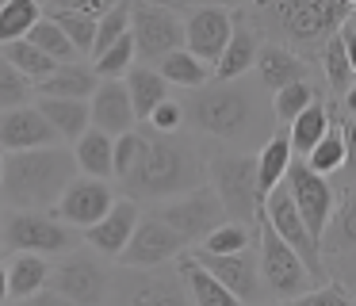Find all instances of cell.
Here are the masks:
<instances>
[{
  "label": "cell",
  "instance_id": "6da1fadb",
  "mask_svg": "<svg viewBox=\"0 0 356 306\" xmlns=\"http://www.w3.org/2000/svg\"><path fill=\"white\" fill-rule=\"evenodd\" d=\"M207 165L195 153V145L180 134H157L154 127L142 130V157L134 172L127 176V188L142 199H177L203 188Z\"/></svg>",
  "mask_w": 356,
  "mask_h": 306
},
{
  "label": "cell",
  "instance_id": "7a4b0ae2",
  "mask_svg": "<svg viewBox=\"0 0 356 306\" xmlns=\"http://www.w3.org/2000/svg\"><path fill=\"white\" fill-rule=\"evenodd\" d=\"M77 180V157L73 150L47 145V150H24L4 157V180H0V203L12 211H54L62 191Z\"/></svg>",
  "mask_w": 356,
  "mask_h": 306
},
{
  "label": "cell",
  "instance_id": "3957f363",
  "mask_svg": "<svg viewBox=\"0 0 356 306\" xmlns=\"http://www.w3.org/2000/svg\"><path fill=\"white\" fill-rule=\"evenodd\" d=\"M257 23L276 35V42L291 46L295 54L322 50L330 38L341 35L353 8L345 0H257L253 4Z\"/></svg>",
  "mask_w": 356,
  "mask_h": 306
},
{
  "label": "cell",
  "instance_id": "277c9868",
  "mask_svg": "<svg viewBox=\"0 0 356 306\" xmlns=\"http://www.w3.org/2000/svg\"><path fill=\"white\" fill-rule=\"evenodd\" d=\"M184 115L200 134H211L218 142H238L253 127V99L234 81H218L192 92V99L184 104Z\"/></svg>",
  "mask_w": 356,
  "mask_h": 306
},
{
  "label": "cell",
  "instance_id": "5b68a950",
  "mask_svg": "<svg viewBox=\"0 0 356 306\" xmlns=\"http://www.w3.org/2000/svg\"><path fill=\"white\" fill-rule=\"evenodd\" d=\"M207 180L230 222H245V226L261 222L264 195H261V180H257L253 153H218L207 165Z\"/></svg>",
  "mask_w": 356,
  "mask_h": 306
},
{
  "label": "cell",
  "instance_id": "8992f818",
  "mask_svg": "<svg viewBox=\"0 0 356 306\" xmlns=\"http://www.w3.org/2000/svg\"><path fill=\"white\" fill-rule=\"evenodd\" d=\"M257 257H261L264 287L276 298H299V295H307L310 283H314V275L302 264V257L268 226L264 214H261V222H257Z\"/></svg>",
  "mask_w": 356,
  "mask_h": 306
},
{
  "label": "cell",
  "instance_id": "52a82bcc",
  "mask_svg": "<svg viewBox=\"0 0 356 306\" xmlns=\"http://www.w3.org/2000/svg\"><path fill=\"white\" fill-rule=\"evenodd\" d=\"M111 306H192L180 272L165 268H123L111 280Z\"/></svg>",
  "mask_w": 356,
  "mask_h": 306
},
{
  "label": "cell",
  "instance_id": "ba28073f",
  "mask_svg": "<svg viewBox=\"0 0 356 306\" xmlns=\"http://www.w3.org/2000/svg\"><path fill=\"white\" fill-rule=\"evenodd\" d=\"M154 214L184 245H192V249H195V241H203L211 230H218L226 222V211H222V203H218V195H215V188H211V184L188 191V195L169 199V203H161Z\"/></svg>",
  "mask_w": 356,
  "mask_h": 306
},
{
  "label": "cell",
  "instance_id": "9c48e42d",
  "mask_svg": "<svg viewBox=\"0 0 356 306\" xmlns=\"http://www.w3.org/2000/svg\"><path fill=\"white\" fill-rule=\"evenodd\" d=\"M284 188L291 191L295 211L302 214L307 230L314 234V241L322 245L325 230H330V222H333V211H337V191H333L330 176H318L302 157H295L291 168H287V176H284Z\"/></svg>",
  "mask_w": 356,
  "mask_h": 306
},
{
  "label": "cell",
  "instance_id": "30bf717a",
  "mask_svg": "<svg viewBox=\"0 0 356 306\" xmlns=\"http://www.w3.org/2000/svg\"><path fill=\"white\" fill-rule=\"evenodd\" d=\"M4 245L16 252H39V257H58L77 245L73 230L58 214L42 211H16L4 222Z\"/></svg>",
  "mask_w": 356,
  "mask_h": 306
},
{
  "label": "cell",
  "instance_id": "8fae6325",
  "mask_svg": "<svg viewBox=\"0 0 356 306\" xmlns=\"http://www.w3.org/2000/svg\"><path fill=\"white\" fill-rule=\"evenodd\" d=\"M131 35L142 61H161L165 54L184 50V23H180V15L169 12V8L146 4V0L131 4Z\"/></svg>",
  "mask_w": 356,
  "mask_h": 306
},
{
  "label": "cell",
  "instance_id": "7c38bea8",
  "mask_svg": "<svg viewBox=\"0 0 356 306\" xmlns=\"http://www.w3.org/2000/svg\"><path fill=\"white\" fill-rule=\"evenodd\" d=\"M50 287L65 295L73 306H108L111 298V272L96 257L70 252L50 275Z\"/></svg>",
  "mask_w": 356,
  "mask_h": 306
},
{
  "label": "cell",
  "instance_id": "4fadbf2b",
  "mask_svg": "<svg viewBox=\"0 0 356 306\" xmlns=\"http://www.w3.org/2000/svg\"><path fill=\"white\" fill-rule=\"evenodd\" d=\"M264 218H268V226L276 230L280 237H284L287 245H291L295 252L302 257V264L310 268V275L314 280H325V264H322V245L314 241V234L307 230V222H302V214L295 211V199L291 191L280 184L276 191H272L268 199H264Z\"/></svg>",
  "mask_w": 356,
  "mask_h": 306
},
{
  "label": "cell",
  "instance_id": "5bb4252c",
  "mask_svg": "<svg viewBox=\"0 0 356 306\" xmlns=\"http://www.w3.org/2000/svg\"><path fill=\"white\" fill-rule=\"evenodd\" d=\"M234 27H238V12H230L226 4L195 8L184 19V50H192L200 61H207L215 69L226 42H230V35H234Z\"/></svg>",
  "mask_w": 356,
  "mask_h": 306
},
{
  "label": "cell",
  "instance_id": "9a60e30c",
  "mask_svg": "<svg viewBox=\"0 0 356 306\" xmlns=\"http://www.w3.org/2000/svg\"><path fill=\"white\" fill-rule=\"evenodd\" d=\"M188 257L195 260V264H203L211 275H215L218 283H222L226 291H234V295L241 298L245 306H253L257 298H261V257H257L253 249H241V252H226V257H218V252H203V249H192Z\"/></svg>",
  "mask_w": 356,
  "mask_h": 306
},
{
  "label": "cell",
  "instance_id": "2e32d148",
  "mask_svg": "<svg viewBox=\"0 0 356 306\" xmlns=\"http://www.w3.org/2000/svg\"><path fill=\"white\" fill-rule=\"evenodd\" d=\"M180 252H184V241L157 214H146V218H138V230H134L131 245L119 252V264L123 268H165Z\"/></svg>",
  "mask_w": 356,
  "mask_h": 306
},
{
  "label": "cell",
  "instance_id": "e0dca14e",
  "mask_svg": "<svg viewBox=\"0 0 356 306\" xmlns=\"http://www.w3.org/2000/svg\"><path fill=\"white\" fill-rule=\"evenodd\" d=\"M115 207V199H111V188L104 180H92V176H77V180L70 184V188L62 191V199H58L54 214L65 222V226H77V230H88L96 226V222L104 218V214Z\"/></svg>",
  "mask_w": 356,
  "mask_h": 306
},
{
  "label": "cell",
  "instance_id": "ac0fdd59",
  "mask_svg": "<svg viewBox=\"0 0 356 306\" xmlns=\"http://www.w3.org/2000/svg\"><path fill=\"white\" fill-rule=\"evenodd\" d=\"M58 130L47 122V115L39 111V104H24L16 111L0 115V150L8 153H24V150H47L58 145Z\"/></svg>",
  "mask_w": 356,
  "mask_h": 306
},
{
  "label": "cell",
  "instance_id": "d6986e66",
  "mask_svg": "<svg viewBox=\"0 0 356 306\" xmlns=\"http://www.w3.org/2000/svg\"><path fill=\"white\" fill-rule=\"evenodd\" d=\"M138 218L142 214H138V203H134V199H115V207H111L96 226L85 230V241L92 245L100 257H115L119 260V252L131 245L134 230H138Z\"/></svg>",
  "mask_w": 356,
  "mask_h": 306
},
{
  "label": "cell",
  "instance_id": "ffe728a7",
  "mask_svg": "<svg viewBox=\"0 0 356 306\" xmlns=\"http://www.w3.org/2000/svg\"><path fill=\"white\" fill-rule=\"evenodd\" d=\"M88 107H92V127L111 134V138L134 130V122H138L131 92H127V81H100V88L92 92Z\"/></svg>",
  "mask_w": 356,
  "mask_h": 306
},
{
  "label": "cell",
  "instance_id": "44dd1931",
  "mask_svg": "<svg viewBox=\"0 0 356 306\" xmlns=\"http://www.w3.org/2000/svg\"><path fill=\"white\" fill-rule=\"evenodd\" d=\"M253 69H257V76H261V84L272 92L287 88V84H295V81H307V61H302V54H295L291 46H284V42H264Z\"/></svg>",
  "mask_w": 356,
  "mask_h": 306
},
{
  "label": "cell",
  "instance_id": "7402d4cb",
  "mask_svg": "<svg viewBox=\"0 0 356 306\" xmlns=\"http://www.w3.org/2000/svg\"><path fill=\"white\" fill-rule=\"evenodd\" d=\"M261 35H257L253 23H241L238 15V27H234L230 42H226L222 58H218L215 65V81H238V76H245L249 69L257 65V58H261Z\"/></svg>",
  "mask_w": 356,
  "mask_h": 306
},
{
  "label": "cell",
  "instance_id": "603a6c76",
  "mask_svg": "<svg viewBox=\"0 0 356 306\" xmlns=\"http://www.w3.org/2000/svg\"><path fill=\"white\" fill-rule=\"evenodd\" d=\"M100 88V76L92 65H77V61H65L58 65L47 81L35 84L42 99H92V92Z\"/></svg>",
  "mask_w": 356,
  "mask_h": 306
},
{
  "label": "cell",
  "instance_id": "cb8c5ba5",
  "mask_svg": "<svg viewBox=\"0 0 356 306\" xmlns=\"http://www.w3.org/2000/svg\"><path fill=\"white\" fill-rule=\"evenodd\" d=\"M177 272H180V280H184V287H188L192 306H245L234 291H226L222 283L207 272V268L195 264L188 252H180V257H177Z\"/></svg>",
  "mask_w": 356,
  "mask_h": 306
},
{
  "label": "cell",
  "instance_id": "d4e9b609",
  "mask_svg": "<svg viewBox=\"0 0 356 306\" xmlns=\"http://www.w3.org/2000/svg\"><path fill=\"white\" fill-rule=\"evenodd\" d=\"M291 161H295L291 134H287V130H276V134H272L268 142L261 145V153H257V180H261V195H264V199H268L272 191L284 184Z\"/></svg>",
  "mask_w": 356,
  "mask_h": 306
},
{
  "label": "cell",
  "instance_id": "484cf974",
  "mask_svg": "<svg viewBox=\"0 0 356 306\" xmlns=\"http://www.w3.org/2000/svg\"><path fill=\"white\" fill-rule=\"evenodd\" d=\"M39 111L58 130V138H65L73 145L81 142L85 130H92V107H88V99H42L39 96Z\"/></svg>",
  "mask_w": 356,
  "mask_h": 306
},
{
  "label": "cell",
  "instance_id": "4316f807",
  "mask_svg": "<svg viewBox=\"0 0 356 306\" xmlns=\"http://www.w3.org/2000/svg\"><path fill=\"white\" fill-rule=\"evenodd\" d=\"M50 275H54V268L47 264V257H39V252H16V257L8 260V291H12V298L24 303V298L47 291Z\"/></svg>",
  "mask_w": 356,
  "mask_h": 306
},
{
  "label": "cell",
  "instance_id": "83f0119b",
  "mask_svg": "<svg viewBox=\"0 0 356 306\" xmlns=\"http://www.w3.org/2000/svg\"><path fill=\"white\" fill-rule=\"evenodd\" d=\"M111 153H115V138L104 134V130H85L81 134V142L73 145V157H77V172L92 176V180H108V176H115V161H111Z\"/></svg>",
  "mask_w": 356,
  "mask_h": 306
},
{
  "label": "cell",
  "instance_id": "f1b7e54d",
  "mask_svg": "<svg viewBox=\"0 0 356 306\" xmlns=\"http://www.w3.org/2000/svg\"><path fill=\"white\" fill-rule=\"evenodd\" d=\"M123 81H127V92H131V104H134L138 122H149L154 107L169 99V81H165L154 65H134Z\"/></svg>",
  "mask_w": 356,
  "mask_h": 306
},
{
  "label": "cell",
  "instance_id": "f546056e",
  "mask_svg": "<svg viewBox=\"0 0 356 306\" xmlns=\"http://www.w3.org/2000/svg\"><path fill=\"white\" fill-rule=\"evenodd\" d=\"M333 127V111H330V104H325L322 96L314 99V104L307 107V111L299 115V119L287 127V134H291V150H295V157H307L310 150H314L318 142L325 138V130Z\"/></svg>",
  "mask_w": 356,
  "mask_h": 306
},
{
  "label": "cell",
  "instance_id": "4dcf8cb0",
  "mask_svg": "<svg viewBox=\"0 0 356 306\" xmlns=\"http://www.w3.org/2000/svg\"><path fill=\"white\" fill-rule=\"evenodd\" d=\"M157 73L169 84H177V88H203V84L215 76V69H211L207 61H200L192 50H172L157 61Z\"/></svg>",
  "mask_w": 356,
  "mask_h": 306
},
{
  "label": "cell",
  "instance_id": "1f68e13d",
  "mask_svg": "<svg viewBox=\"0 0 356 306\" xmlns=\"http://www.w3.org/2000/svg\"><path fill=\"white\" fill-rule=\"evenodd\" d=\"M325 252H356V184H348V191L341 195L333 222L322 237Z\"/></svg>",
  "mask_w": 356,
  "mask_h": 306
},
{
  "label": "cell",
  "instance_id": "d6a6232c",
  "mask_svg": "<svg viewBox=\"0 0 356 306\" xmlns=\"http://www.w3.org/2000/svg\"><path fill=\"white\" fill-rule=\"evenodd\" d=\"M39 19H42L39 0H4L0 4V46L27 38Z\"/></svg>",
  "mask_w": 356,
  "mask_h": 306
},
{
  "label": "cell",
  "instance_id": "836d02e7",
  "mask_svg": "<svg viewBox=\"0 0 356 306\" xmlns=\"http://www.w3.org/2000/svg\"><path fill=\"white\" fill-rule=\"evenodd\" d=\"M0 54L12 61V65L19 69V73L27 76L31 84H39V81H47L50 73L58 69V61L50 58V54H42L39 46L31 42V38H19V42H8V46H0Z\"/></svg>",
  "mask_w": 356,
  "mask_h": 306
},
{
  "label": "cell",
  "instance_id": "e575fe53",
  "mask_svg": "<svg viewBox=\"0 0 356 306\" xmlns=\"http://www.w3.org/2000/svg\"><path fill=\"white\" fill-rule=\"evenodd\" d=\"M134 65H138V46H134V35H123L111 50H104L100 58L92 61V69H96L100 81H123Z\"/></svg>",
  "mask_w": 356,
  "mask_h": 306
},
{
  "label": "cell",
  "instance_id": "d590c367",
  "mask_svg": "<svg viewBox=\"0 0 356 306\" xmlns=\"http://www.w3.org/2000/svg\"><path fill=\"white\" fill-rule=\"evenodd\" d=\"M318 61H322V73H325V81H330L333 92H341V96H345V92L356 84V73H353V65H348V54H345L341 35L330 38V42L318 50Z\"/></svg>",
  "mask_w": 356,
  "mask_h": 306
},
{
  "label": "cell",
  "instance_id": "8d00e7d4",
  "mask_svg": "<svg viewBox=\"0 0 356 306\" xmlns=\"http://www.w3.org/2000/svg\"><path fill=\"white\" fill-rule=\"evenodd\" d=\"M302 161H307V165L314 168L318 176H337L341 168H345V138H341V127H337V122L325 130V138H322V142H318Z\"/></svg>",
  "mask_w": 356,
  "mask_h": 306
},
{
  "label": "cell",
  "instance_id": "74e56055",
  "mask_svg": "<svg viewBox=\"0 0 356 306\" xmlns=\"http://www.w3.org/2000/svg\"><path fill=\"white\" fill-rule=\"evenodd\" d=\"M253 226H245V222H230L226 218L218 230H211L207 237H203V245H195V249L203 252H218V257H226V252H241V249H253Z\"/></svg>",
  "mask_w": 356,
  "mask_h": 306
},
{
  "label": "cell",
  "instance_id": "f35d334b",
  "mask_svg": "<svg viewBox=\"0 0 356 306\" xmlns=\"http://www.w3.org/2000/svg\"><path fill=\"white\" fill-rule=\"evenodd\" d=\"M318 96H322V92H318L310 81H295V84H287V88H280L276 96H272V111H276L280 122H287V127H291V122L299 119V115L307 111Z\"/></svg>",
  "mask_w": 356,
  "mask_h": 306
},
{
  "label": "cell",
  "instance_id": "ab89813d",
  "mask_svg": "<svg viewBox=\"0 0 356 306\" xmlns=\"http://www.w3.org/2000/svg\"><path fill=\"white\" fill-rule=\"evenodd\" d=\"M27 38H31V42L39 46L42 54H50V58H54L58 65H65V61L81 58V54H77V46H73L70 38H65V31L58 27V23L50 19V15H42V19L35 23V31H31Z\"/></svg>",
  "mask_w": 356,
  "mask_h": 306
},
{
  "label": "cell",
  "instance_id": "60d3db41",
  "mask_svg": "<svg viewBox=\"0 0 356 306\" xmlns=\"http://www.w3.org/2000/svg\"><path fill=\"white\" fill-rule=\"evenodd\" d=\"M123 35H131V0H119V4L111 8L108 15H100V19H96V46H92V61L100 58L104 50H111V46H115Z\"/></svg>",
  "mask_w": 356,
  "mask_h": 306
},
{
  "label": "cell",
  "instance_id": "b9f144b4",
  "mask_svg": "<svg viewBox=\"0 0 356 306\" xmlns=\"http://www.w3.org/2000/svg\"><path fill=\"white\" fill-rule=\"evenodd\" d=\"M47 15L65 31V38L77 46L81 58H92V46H96V19L92 15H81V12H47Z\"/></svg>",
  "mask_w": 356,
  "mask_h": 306
},
{
  "label": "cell",
  "instance_id": "7bdbcfd3",
  "mask_svg": "<svg viewBox=\"0 0 356 306\" xmlns=\"http://www.w3.org/2000/svg\"><path fill=\"white\" fill-rule=\"evenodd\" d=\"M31 92H35L31 81H27V76L19 73L12 61L0 54V115H4V111H16V107H24Z\"/></svg>",
  "mask_w": 356,
  "mask_h": 306
},
{
  "label": "cell",
  "instance_id": "ee69618b",
  "mask_svg": "<svg viewBox=\"0 0 356 306\" xmlns=\"http://www.w3.org/2000/svg\"><path fill=\"white\" fill-rule=\"evenodd\" d=\"M284 306H356V298L345 283H322V287H310L299 298H287Z\"/></svg>",
  "mask_w": 356,
  "mask_h": 306
},
{
  "label": "cell",
  "instance_id": "f6af8a7d",
  "mask_svg": "<svg viewBox=\"0 0 356 306\" xmlns=\"http://www.w3.org/2000/svg\"><path fill=\"white\" fill-rule=\"evenodd\" d=\"M138 157H142V134H138V130H127V134H119V138H115V153H111L119 180H127V176L134 172Z\"/></svg>",
  "mask_w": 356,
  "mask_h": 306
},
{
  "label": "cell",
  "instance_id": "bcb514c9",
  "mask_svg": "<svg viewBox=\"0 0 356 306\" xmlns=\"http://www.w3.org/2000/svg\"><path fill=\"white\" fill-rule=\"evenodd\" d=\"M149 127L157 134H180V127H184V104H177L172 96L165 104H157L154 115H149Z\"/></svg>",
  "mask_w": 356,
  "mask_h": 306
},
{
  "label": "cell",
  "instance_id": "7dc6e473",
  "mask_svg": "<svg viewBox=\"0 0 356 306\" xmlns=\"http://www.w3.org/2000/svg\"><path fill=\"white\" fill-rule=\"evenodd\" d=\"M115 4L119 0H50V12H81V15L100 19V15H108Z\"/></svg>",
  "mask_w": 356,
  "mask_h": 306
},
{
  "label": "cell",
  "instance_id": "c3c4849f",
  "mask_svg": "<svg viewBox=\"0 0 356 306\" xmlns=\"http://www.w3.org/2000/svg\"><path fill=\"white\" fill-rule=\"evenodd\" d=\"M337 127H341V138H345V168H341V172L356 184V115L337 119Z\"/></svg>",
  "mask_w": 356,
  "mask_h": 306
},
{
  "label": "cell",
  "instance_id": "681fc988",
  "mask_svg": "<svg viewBox=\"0 0 356 306\" xmlns=\"http://www.w3.org/2000/svg\"><path fill=\"white\" fill-rule=\"evenodd\" d=\"M146 4L169 8V12H195V8H207V4H222V0H146Z\"/></svg>",
  "mask_w": 356,
  "mask_h": 306
},
{
  "label": "cell",
  "instance_id": "f907efd6",
  "mask_svg": "<svg viewBox=\"0 0 356 306\" xmlns=\"http://www.w3.org/2000/svg\"><path fill=\"white\" fill-rule=\"evenodd\" d=\"M19 306H73L65 295H58L54 287H47V291H39V295H31V298H24Z\"/></svg>",
  "mask_w": 356,
  "mask_h": 306
},
{
  "label": "cell",
  "instance_id": "816d5d0a",
  "mask_svg": "<svg viewBox=\"0 0 356 306\" xmlns=\"http://www.w3.org/2000/svg\"><path fill=\"white\" fill-rule=\"evenodd\" d=\"M341 42H345V54H348V65H353V73H356V27H341Z\"/></svg>",
  "mask_w": 356,
  "mask_h": 306
},
{
  "label": "cell",
  "instance_id": "f5cc1de1",
  "mask_svg": "<svg viewBox=\"0 0 356 306\" xmlns=\"http://www.w3.org/2000/svg\"><path fill=\"white\" fill-rule=\"evenodd\" d=\"M345 287L353 291V298H356V252L345 260Z\"/></svg>",
  "mask_w": 356,
  "mask_h": 306
},
{
  "label": "cell",
  "instance_id": "db71d44e",
  "mask_svg": "<svg viewBox=\"0 0 356 306\" xmlns=\"http://www.w3.org/2000/svg\"><path fill=\"white\" fill-rule=\"evenodd\" d=\"M8 298H12V291H8V264L0 260V306L8 303Z\"/></svg>",
  "mask_w": 356,
  "mask_h": 306
},
{
  "label": "cell",
  "instance_id": "11a10c76",
  "mask_svg": "<svg viewBox=\"0 0 356 306\" xmlns=\"http://www.w3.org/2000/svg\"><path fill=\"white\" fill-rule=\"evenodd\" d=\"M341 107H345V115H356V84L341 96Z\"/></svg>",
  "mask_w": 356,
  "mask_h": 306
},
{
  "label": "cell",
  "instance_id": "9f6ffc18",
  "mask_svg": "<svg viewBox=\"0 0 356 306\" xmlns=\"http://www.w3.org/2000/svg\"><path fill=\"white\" fill-rule=\"evenodd\" d=\"M0 180H4V153H0Z\"/></svg>",
  "mask_w": 356,
  "mask_h": 306
},
{
  "label": "cell",
  "instance_id": "6f0895ef",
  "mask_svg": "<svg viewBox=\"0 0 356 306\" xmlns=\"http://www.w3.org/2000/svg\"><path fill=\"white\" fill-rule=\"evenodd\" d=\"M348 27H356V8H353V19H348Z\"/></svg>",
  "mask_w": 356,
  "mask_h": 306
},
{
  "label": "cell",
  "instance_id": "680465c9",
  "mask_svg": "<svg viewBox=\"0 0 356 306\" xmlns=\"http://www.w3.org/2000/svg\"><path fill=\"white\" fill-rule=\"evenodd\" d=\"M345 4H348V8H356V0H345Z\"/></svg>",
  "mask_w": 356,
  "mask_h": 306
},
{
  "label": "cell",
  "instance_id": "91938a15",
  "mask_svg": "<svg viewBox=\"0 0 356 306\" xmlns=\"http://www.w3.org/2000/svg\"><path fill=\"white\" fill-rule=\"evenodd\" d=\"M0 4H4V0H0Z\"/></svg>",
  "mask_w": 356,
  "mask_h": 306
},
{
  "label": "cell",
  "instance_id": "94428289",
  "mask_svg": "<svg viewBox=\"0 0 356 306\" xmlns=\"http://www.w3.org/2000/svg\"><path fill=\"white\" fill-rule=\"evenodd\" d=\"M253 4H257V0H253Z\"/></svg>",
  "mask_w": 356,
  "mask_h": 306
}]
</instances>
